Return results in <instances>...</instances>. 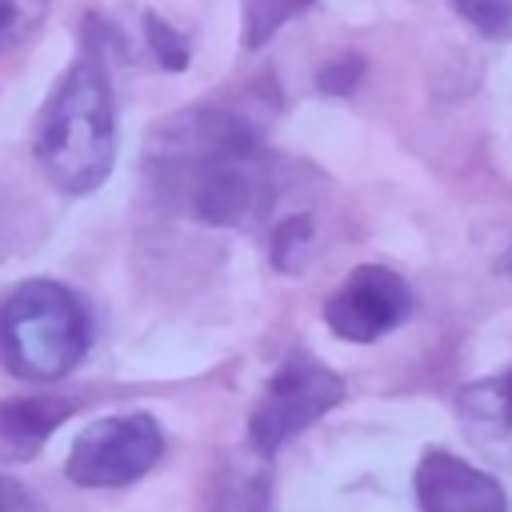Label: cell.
<instances>
[{"mask_svg": "<svg viewBox=\"0 0 512 512\" xmlns=\"http://www.w3.org/2000/svg\"><path fill=\"white\" fill-rule=\"evenodd\" d=\"M344 400V380L320 364L312 352L296 348L280 360V368L268 376L260 400L248 416V448L264 460L276 456L292 436H300L308 424H316L324 412H332Z\"/></svg>", "mask_w": 512, "mask_h": 512, "instance_id": "cell-4", "label": "cell"}, {"mask_svg": "<svg viewBox=\"0 0 512 512\" xmlns=\"http://www.w3.org/2000/svg\"><path fill=\"white\" fill-rule=\"evenodd\" d=\"M0 512H36V500L28 496L24 484L0 476Z\"/></svg>", "mask_w": 512, "mask_h": 512, "instance_id": "cell-17", "label": "cell"}, {"mask_svg": "<svg viewBox=\"0 0 512 512\" xmlns=\"http://www.w3.org/2000/svg\"><path fill=\"white\" fill-rule=\"evenodd\" d=\"M268 504V476L252 464L228 460L224 472L212 480V512H264Z\"/></svg>", "mask_w": 512, "mask_h": 512, "instance_id": "cell-10", "label": "cell"}, {"mask_svg": "<svg viewBox=\"0 0 512 512\" xmlns=\"http://www.w3.org/2000/svg\"><path fill=\"white\" fill-rule=\"evenodd\" d=\"M148 164L172 200L216 228L256 224L276 196L264 136L232 108L208 104L156 124Z\"/></svg>", "mask_w": 512, "mask_h": 512, "instance_id": "cell-1", "label": "cell"}, {"mask_svg": "<svg viewBox=\"0 0 512 512\" xmlns=\"http://www.w3.org/2000/svg\"><path fill=\"white\" fill-rule=\"evenodd\" d=\"M508 268H512V256H508Z\"/></svg>", "mask_w": 512, "mask_h": 512, "instance_id": "cell-18", "label": "cell"}, {"mask_svg": "<svg viewBox=\"0 0 512 512\" xmlns=\"http://www.w3.org/2000/svg\"><path fill=\"white\" fill-rule=\"evenodd\" d=\"M164 456V432L148 412L92 420L68 452V480L80 488H124L148 476Z\"/></svg>", "mask_w": 512, "mask_h": 512, "instance_id": "cell-5", "label": "cell"}, {"mask_svg": "<svg viewBox=\"0 0 512 512\" xmlns=\"http://www.w3.org/2000/svg\"><path fill=\"white\" fill-rule=\"evenodd\" d=\"M412 312V292L400 272L384 264H360L352 268L340 288L324 304V320L340 340L352 344H372L400 328Z\"/></svg>", "mask_w": 512, "mask_h": 512, "instance_id": "cell-6", "label": "cell"}, {"mask_svg": "<svg viewBox=\"0 0 512 512\" xmlns=\"http://www.w3.org/2000/svg\"><path fill=\"white\" fill-rule=\"evenodd\" d=\"M72 400L60 396H12L0 400V460H32L44 440L68 420Z\"/></svg>", "mask_w": 512, "mask_h": 512, "instance_id": "cell-9", "label": "cell"}, {"mask_svg": "<svg viewBox=\"0 0 512 512\" xmlns=\"http://www.w3.org/2000/svg\"><path fill=\"white\" fill-rule=\"evenodd\" d=\"M144 28H148V44H152L156 60H160L164 68L180 72V68L188 64V40H184L168 20H160L156 12H144Z\"/></svg>", "mask_w": 512, "mask_h": 512, "instance_id": "cell-15", "label": "cell"}, {"mask_svg": "<svg viewBox=\"0 0 512 512\" xmlns=\"http://www.w3.org/2000/svg\"><path fill=\"white\" fill-rule=\"evenodd\" d=\"M308 240H312V220L308 216L284 220L276 228V236H272V264L280 272H296L300 260H304V252H308Z\"/></svg>", "mask_w": 512, "mask_h": 512, "instance_id": "cell-13", "label": "cell"}, {"mask_svg": "<svg viewBox=\"0 0 512 512\" xmlns=\"http://www.w3.org/2000/svg\"><path fill=\"white\" fill-rule=\"evenodd\" d=\"M32 152L52 188L68 196L96 192L108 180L116 160V112L100 60L80 56L56 80L32 124Z\"/></svg>", "mask_w": 512, "mask_h": 512, "instance_id": "cell-2", "label": "cell"}, {"mask_svg": "<svg viewBox=\"0 0 512 512\" xmlns=\"http://www.w3.org/2000/svg\"><path fill=\"white\" fill-rule=\"evenodd\" d=\"M92 344V320L72 288L24 280L0 304V356L12 376L32 384L64 380Z\"/></svg>", "mask_w": 512, "mask_h": 512, "instance_id": "cell-3", "label": "cell"}, {"mask_svg": "<svg viewBox=\"0 0 512 512\" xmlns=\"http://www.w3.org/2000/svg\"><path fill=\"white\" fill-rule=\"evenodd\" d=\"M412 480L420 512H508L500 480L448 448H428Z\"/></svg>", "mask_w": 512, "mask_h": 512, "instance_id": "cell-7", "label": "cell"}, {"mask_svg": "<svg viewBox=\"0 0 512 512\" xmlns=\"http://www.w3.org/2000/svg\"><path fill=\"white\" fill-rule=\"evenodd\" d=\"M452 8L480 36H508L512 32V0H452Z\"/></svg>", "mask_w": 512, "mask_h": 512, "instance_id": "cell-14", "label": "cell"}, {"mask_svg": "<svg viewBox=\"0 0 512 512\" xmlns=\"http://www.w3.org/2000/svg\"><path fill=\"white\" fill-rule=\"evenodd\" d=\"M48 12V0H0V56L24 44Z\"/></svg>", "mask_w": 512, "mask_h": 512, "instance_id": "cell-12", "label": "cell"}, {"mask_svg": "<svg viewBox=\"0 0 512 512\" xmlns=\"http://www.w3.org/2000/svg\"><path fill=\"white\" fill-rule=\"evenodd\" d=\"M456 412L464 432L492 456L512 460V364L460 388Z\"/></svg>", "mask_w": 512, "mask_h": 512, "instance_id": "cell-8", "label": "cell"}, {"mask_svg": "<svg viewBox=\"0 0 512 512\" xmlns=\"http://www.w3.org/2000/svg\"><path fill=\"white\" fill-rule=\"evenodd\" d=\"M360 72H364V60H360V56L332 60V64L320 72V88H324V92H332V96H348V92L356 88Z\"/></svg>", "mask_w": 512, "mask_h": 512, "instance_id": "cell-16", "label": "cell"}, {"mask_svg": "<svg viewBox=\"0 0 512 512\" xmlns=\"http://www.w3.org/2000/svg\"><path fill=\"white\" fill-rule=\"evenodd\" d=\"M312 0H244V44L260 48L284 20L300 16Z\"/></svg>", "mask_w": 512, "mask_h": 512, "instance_id": "cell-11", "label": "cell"}]
</instances>
